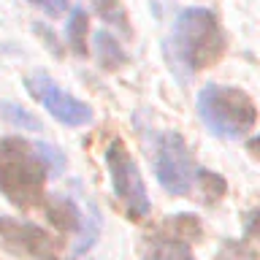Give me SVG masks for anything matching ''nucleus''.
<instances>
[{
	"mask_svg": "<svg viewBox=\"0 0 260 260\" xmlns=\"http://www.w3.org/2000/svg\"><path fill=\"white\" fill-rule=\"evenodd\" d=\"M46 162L38 157L36 146L24 138L8 136L0 141V192L24 211L44 203Z\"/></svg>",
	"mask_w": 260,
	"mask_h": 260,
	"instance_id": "nucleus-1",
	"label": "nucleus"
},
{
	"mask_svg": "<svg viewBox=\"0 0 260 260\" xmlns=\"http://www.w3.org/2000/svg\"><path fill=\"white\" fill-rule=\"evenodd\" d=\"M171 44H174V57L179 65H187L190 71L209 68L225 52L222 30L209 8H187L179 14L174 32H171Z\"/></svg>",
	"mask_w": 260,
	"mask_h": 260,
	"instance_id": "nucleus-2",
	"label": "nucleus"
},
{
	"mask_svg": "<svg viewBox=\"0 0 260 260\" xmlns=\"http://www.w3.org/2000/svg\"><path fill=\"white\" fill-rule=\"evenodd\" d=\"M198 111L211 133L225 138L247 136L257 119L252 98L233 87H206L198 95Z\"/></svg>",
	"mask_w": 260,
	"mask_h": 260,
	"instance_id": "nucleus-3",
	"label": "nucleus"
},
{
	"mask_svg": "<svg viewBox=\"0 0 260 260\" xmlns=\"http://www.w3.org/2000/svg\"><path fill=\"white\" fill-rule=\"evenodd\" d=\"M106 162H109V174L117 198L122 201L130 219H144L149 214V198H146L144 179L138 174L136 160L130 157L122 141H111L109 152H106Z\"/></svg>",
	"mask_w": 260,
	"mask_h": 260,
	"instance_id": "nucleus-4",
	"label": "nucleus"
},
{
	"mask_svg": "<svg viewBox=\"0 0 260 260\" xmlns=\"http://www.w3.org/2000/svg\"><path fill=\"white\" fill-rule=\"evenodd\" d=\"M154 171H157L160 184L166 187L171 195H187L192 190L195 166H192L190 149H187L184 138L179 133H166L160 138Z\"/></svg>",
	"mask_w": 260,
	"mask_h": 260,
	"instance_id": "nucleus-5",
	"label": "nucleus"
},
{
	"mask_svg": "<svg viewBox=\"0 0 260 260\" xmlns=\"http://www.w3.org/2000/svg\"><path fill=\"white\" fill-rule=\"evenodd\" d=\"M27 89H30V95L36 98L38 103H44V109L52 114L54 119L62 122V125L79 127V125H87V122L92 119V111H89L84 103L76 101V98H71V95H65L52 79L44 76V73L30 76L27 79Z\"/></svg>",
	"mask_w": 260,
	"mask_h": 260,
	"instance_id": "nucleus-6",
	"label": "nucleus"
},
{
	"mask_svg": "<svg viewBox=\"0 0 260 260\" xmlns=\"http://www.w3.org/2000/svg\"><path fill=\"white\" fill-rule=\"evenodd\" d=\"M0 241L8 252L22 257H38L44 260L49 255H54V241L41 231L38 225L19 222L11 217H0Z\"/></svg>",
	"mask_w": 260,
	"mask_h": 260,
	"instance_id": "nucleus-7",
	"label": "nucleus"
},
{
	"mask_svg": "<svg viewBox=\"0 0 260 260\" xmlns=\"http://www.w3.org/2000/svg\"><path fill=\"white\" fill-rule=\"evenodd\" d=\"M144 260H195L190 247L176 236H157L149 241Z\"/></svg>",
	"mask_w": 260,
	"mask_h": 260,
	"instance_id": "nucleus-8",
	"label": "nucleus"
},
{
	"mask_svg": "<svg viewBox=\"0 0 260 260\" xmlns=\"http://www.w3.org/2000/svg\"><path fill=\"white\" fill-rule=\"evenodd\" d=\"M95 44H98V60H101V65L106 71H114V68H119V65L125 62V52H122L119 44L106 30H101L95 36Z\"/></svg>",
	"mask_w": 260,
	"mask_h": 260,
	"instance_id": "nucleus-9",
	"label": "nucleus"
},
{
	"mask_svg": "<svg viewBox=\"0 0 260 260\" xmlns=\"http://www.w3.org/2000/svg\"><path fill=\"white\" fill-rule=\"evenodd\" d=\"M46 211H49V219L60 228L62 233H68V231H76L79 228V211L73 209V203L68 201H49L46 203Z\"/></svg>",
	"mask_w": 260,
	"mask_h": 260,
	"instance_id": "nucleus-10",
	"label": "nucleus"
},
{
	"mask_svg": "<svg viewBox=\"0 0 260 260\" xmlns=\"http://www.w3.org/2000/svg\"><path fill=\"white\" fill-rule=\"evenodd\" d=\"M68 38L73 44V52L76 54H87V14L76 8L68 22Z\"/></svg>",
	"mask_w": 260,
	"mask_h": 260,
	"instance_id": "nucleus-11",
	"label": "nucleus"
},
{
	"mask_svg": "<svg viewBox=\"0 0 260 260\" xmlns=\"http://www.w3.org/2000/svg\"><path fill=\"white\" fill-rule=\"evenodd\" d=\"M195 176H198V182H201V187H203V195H206L209 203H214L219 195L225 192V182H222L217 174H211V171H198Z\"/></svg>",
	"mask_w": 260,
	"mask_h": 260,
	"instance_id": "nucleus-12",
	"label": "nucleus"
},
{
	"mask_svg": "<svg viewBox=\"0 0 260 260\" xmlns=\"http://www.w3.org/2000/svg\"><path fill=\"white\" fill-rule=\"evenodd\" d=\"M217 260H257V252L247 241H228Z\"/></svg>",
	"mask_w": 260,
	"mask_h": 260,
	"instance_id": "nucleus-13",
	"label": "nucleus"
},
{
	"mask_svg": "<svg viewBox=\"0 0 260 260\" xmlns=\"http://www.w3.org/2000/svg\"><path fill=\"white\" fill-rule=\"evenodd\" d=\"M36 152H38V157L46 162V168L52 171V174H60V171L65 168V157L54 149V146H49V144H38V146H36Z\"/></svg>",
	"mask_w": 260,
	"mask_h": 260,
	"instance_id": "nucleus-14",
	"label": "nucleus"
},
{
	"mask_svg": "<svg viewBox=\"0 0 260 260\" xmlns=\"http://www.w3.org/2000/svg\"><path fill=\"white\" fill-rule=\"evenodd\" d=\"M98 11H101V16H106L109 22L117 24V27L127 30V24H125V11L119 8L117 0H98Z\"/></svg>",
	"mask_w": 260,
	"mask_h": 260,
	"instance_id": "nucleus-15",
	"label": "nucleus"
},
{
	"mask_svg": "<svg viewBox=\"0 0 260 260\" xmlns=\"http://www.w3.org/2000/svg\"><path fill=\"white\" fill-rule=\"evenodd\" d=\"M30 3L49 16H62L68 11V0H30Z\"/></svg>",
	"mask_w": 260,
	"mask_h": 260,
	"instance_id": "nucleus-16",
	"label": "nucleus"
},
{
	"mask_svg": "<svg viewBox=\"0 0 260 260\" xmlns=\"http://www.w3.org/2000/svg\"><path fill=\"white\" fill-rule=\"evenodd\" d=\"M3 114L8 119L14 122V125H24V127H38V122L32 119V117H27L24 111H16V106H11V103H6L3 106Z\"/></svg>",
	"mask_w": 260,
	"mask_h": 260,
	"instance_id": "nucleus-17",
	"label": "nucleus"
}]
</instances>
